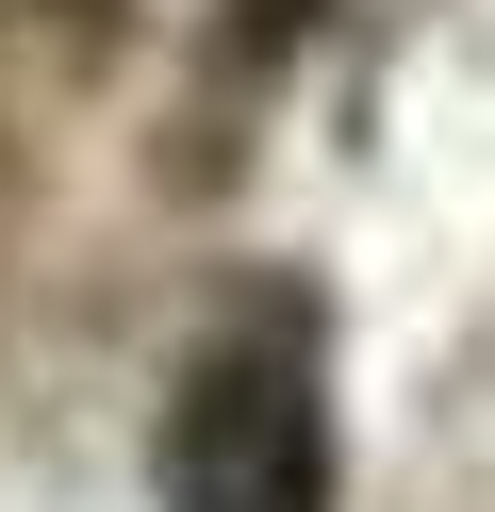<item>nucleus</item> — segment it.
Segmentation results:
<instances>
[{"instance_id":"f257e3e1","label":"nucleus","mask_w":495,"mask_h":512,"mask_svg":"<svg viewBox=\"0 0 495 512\" xmlns=\"http://www.w3.org/2000/svg\"><path fill=\"white\" fill-rule=\"evenodd\" d=\"M165 512H330V397H314V331L248 314L182 364L165 397Z\"/></svg>"}]
</instances>
